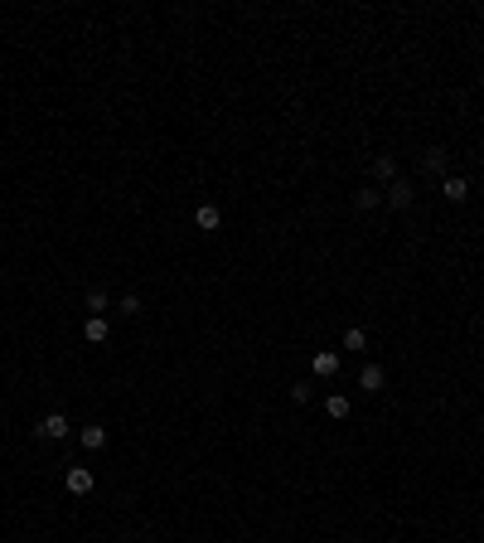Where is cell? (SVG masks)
<instances>
[{
	"label": "cell",
	"instance_id": "cell-1",
	"mask_svg": "<svg viewBox=\"0 0 484 543\" xmlns=\"http://www.w3.org/2000/svg\"><path fill=\"white\" fill-rule=\"evenodd\" d=\"M383 199H387V204H392V209H412V199H416V190H412L407 180H392V185H387V190H383Z\"/></svg>",
	"mask_w": 484,
	"mask_h": 543
},
{
	"label": "cell",
	"instance_id": "cell-2",
	"mask_svg": "<svg viewBox=\"0 0 484 543\" xmlns=\"http://www.w3.org/2000/svg\"><path fill=\"white\" fill-rule=\"evenodd\" d=\"M34 436H44V441H58V436H68V418H63V413H49V418L34 427Z\"/></svg>",
	"mask_w": 484,
	"mask_h": 543
},
{
	"label": "cell",
	"instance_id": "cell-3",
	"mask_svg": "<svg viewBox=\"0 0 484 543\" xmlns=\"http://www.w3.org/2000/svg\"><path fill=\"white\" fill-rule=\"evenodd\" d=\"M63 485H68V495H93V485H97V480H93V471H88V466H73Z\"/></svg>",
	"mask_w": 484,
	"mask_h": 543
},
{
	"label": "cell",
	"instance_id": "cell-4",
	"mask_svg": "<svg viewBox=\"0 0 484 543\" xmlns=\"http://www.w3.org/2000/svg\"><path fill=\"white\" fill-rule=\"evenodd\" d=\"M310 369H315V378H334V374H339V354H334V349H320V354L310 359Z\"/></svg>",
	"mask_w": 484,
	"mask_h": 543
},
{
	"label": "cell",
	"instance_id": "cell-5",
	"mask_svg": "<svg viewBox=\"0 0 484 543\" xmlns=\"http://www.w3.org/2000/svg\"><path fill=\"white\" fill-rule=\"evenodd\" d=\"M383 383H387L383 364H368V369L359 374V388H364V393H383Z\"/></svg>",
	"mask_w": 484,
	"mask_h": 543
},
{
	"label": "cell",
	"instance_id": "cell-6",
	"mask_svg": "<svg viewBox=\"0 0 484 543\" xmlns=\"http://www.w3.org/2000/svg\"><path fill=\"white\" fill-rule=\"evenodd\" d=\"M194 223H198L203 233H218V223H223V214H218L213 204H198V209H194Z\"/></svg>",
	"mask_w": 484,
	"mask_h": 543
},
{
	"label": "cell",
	"instance_id": "cell-7",
	"mask_svg": "<svg viewBox=\"0 0 484 543\" xmlns=\"http://www.w3.org/2000/svg\"><path fill=\"white\" fill-rule=\"evenodd\" d=\"M446 165H451V155H446V151H441V146H431V151H426V155H421V170H426V175H441V170H446Z\"/></svg>",
	"mask_w": 484,
	"mask_h": 543
},
{
	"label": "cell",
	"instance_id": "cell-8",
	"mask_svg": "<svg viewBox=\"0 0 484 543\" xmlns=\"http://www.w3.org/2000/svg\"><path fill=\"white\" fill-rule=\"evenodd\" d=\"M441 194H446V199H451V204H465V199H470V185H465V180H460V175H451V180H446V185H441Z\"/></svg>",
	"mask_w": 484,
	"mask_h": 543
},
{
	"label": "cell",
	"instance_id": "cell-9",
	"mask_svg": "<svg viewBox=\"0 0 484 543\" xmlns=\"http://www.w3.org/2000/svg\"><path fill=\"white\" fill-rule=\"evenodd\" d=\"M78 441H83L88 451H102V446H107V427H83V432H78Z\"/></svg>",
	"mask_w": 484,
	"mask_h": 543
},
{
	"label": "cell",
	"instance_id": "cell-10",
	"mask_svg": "<svg viewBox=\"0 0 484 543\" xmlns=\"http://www.w3.org/2000/svg\"><path fill=\"white\" fill-rule=\"evenodd\" d=\"M83 335H88L93 344H102V339H107V321H102V316H88V321H83Z\"/></svg>",
	"mask_w": 484,
	"mask_h": 543
},
{
	"label": "cell",
	"instance_id": "cell-11",
	"mask_svg": "<svg viewBox=\"0 0 484 543\" xmlns=\"http://www.w3.org/2000/svg\"><path fill=\"white\" fill-rule=\"evenodd\" d=\"M354 204H359V209H373V204H383V190H373V185H364V190L354 194Z\"/></svg>",
	"mask_w": 484,
	"mask_h": 543
},
{
	"label": "cell",
	"instance_id": "cell-12",
	"mask_svg": "<svg viewBox=\"0 0 484 543\" xmlns=\"http://www.w3.org/2000/svg\"><path fill=\"white\" fill-rule=\"evenodd\" d=\"M325 413H329L334 422H344V418H349V398H344V393H334V398L325 403Z\"/></svg>",
	"mask_w": 484,
	"mask_h": 543
},
{
	"label": "cell",
	"instance_id": "cell-13",
	"mask_svg": "<svg viewBox=\"0 0 484 543\" xmlns=\"http://www.w3.org/2000/svg\"><path fill=\"white\" fill-rule=\"evenodd\" d=\"M373 175H378V180H397V160H392V155H378V160H373Z\"/></svg>",
	"mask_w": 484,
	"mask_h": 543
},
{
	"label": "cell",
	"instance_id": "cell-14",
	"mask_svg": "<svg viewBox=\"0 0 484 543\" xmlns=\"http://www.w3.org/2000/svg\"><path fill=\"white\" fill-rule=\"evenodd\" d=\"M364 344H368V335H364L359 326H354V330H344V349H364Z\"/></svg>",
	"mask_w": 484,
	"mask_h": 543
},
{
	"label": "cell",
	"instance_id": "cell-15",
	"mask_svg": "<svg viewBox=\"0 0 484 543\" xmlns=\"http://www.w3.org/2000/svg\"><path fill=\"white\" fill-rule=\"evenodd\" d=\"M88 311H93V316H102V311H107V291H88Z\"/></svg>",
	"mask_w": 484,
	"mask_h": 543
},
{
	"label": "cell",
	"instance_id": "cell-16",
	"mask_svg": "<svg viewBox=\"0 0 484 543\" xmlns=\"http://www.w3.org/2000/svg\"><path fill=\"white\" fill-rule=\"evenodd\" d=\"M121 311H126V316H141V296H121Z\"/></svg>",
	"mask_w": 484,
	"mask_h": 543
},
{
	"label": "cell",
	"instance_id": "cell-17",
	"mask_svg": "<svg viewBox=\"0 0 484 543\" xmlns=\"http://www.w3.org/2000/svg\"><path fill=\"white\" fill-rule=\"evenodd\" d=\"M290 398H295V403H310V383H290Z\"/></svg>",
	"mask_w": 484,
	"mask_h": 543
}]
</instances>
